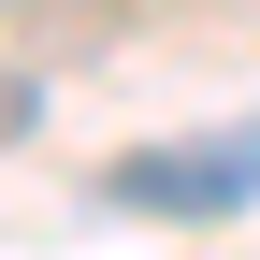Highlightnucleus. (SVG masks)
I'll return each instance as SVG.
<instances>
[{"instance_id":"f257e3e1","label":"nucleus","mask_w":260,"mask_h":260,"mask_svg":"<svg viewBox=\"0 0 260 260\" xmlns=\"http://www.w3.org/2000/svg\"><path fill=\"white\" fill-rule=\"evenodd\" d=\"M246 188H260V116L246 130H188V145H130L102 174V203H130V217H232Z\"/></svg>"},{"instance_id":"f03ea898","label":"nucleus","mask_w":260,"mask_h":260,"mask_svg":"<svg viewBox=\"0 0 260 260\" xmlns=\"http://www.w3.org/2000/svg\"><path fill=\"white\" fill-rule=\"evenodd\" d=\"M29 130H44V73H15V58H0V145H29Z\"/></svg>"}]
</instances>
